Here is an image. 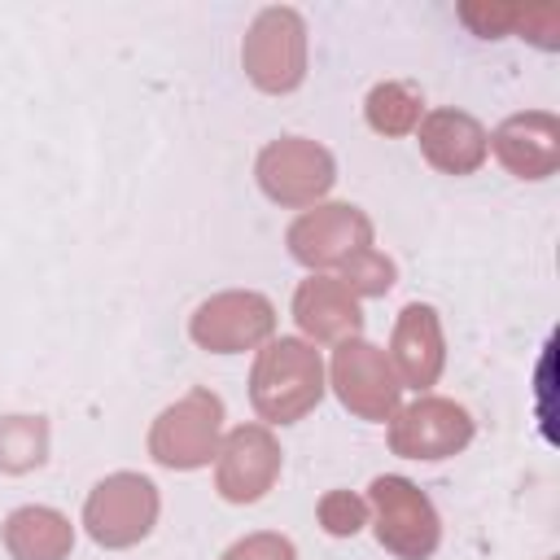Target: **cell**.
Segmentation results:
<instances>
[{
  "mask_svg": "<svg viewBox=\"0 0 560 560\" xmlns=\"http://www.w3.org/2000/svg\"><path fill=\"white\" fill-rule=\"evenodd\" d=\"M254 402L267 420H298L319 402V359L302 341H276L254 372Z\"/></svg>",
  "mask_w": 560,
  "mask_h": 560,
  "instance_id": "cell-1",
  "label": "cell"
},
{
  "mask_svg": "<svg viewBox=\"0 0 560 560\" xmlns=\"http://www.w3.org/2000/svg\"><path fill=\"white\" fill-rule=\"evenodd\" d=\"M372 499H376V512H381L376 534H381L385 547H394L407 560H420V556L433 551V542H438V516H433L429 499L411 481H402V477H376L372 481Z\"/></svg>",
  "mask_w": 560,
  "mask_h": 560,
  "instance_id": "cell-2",
  "label": "cell"
},
{
  "mask_svg": "<svg viewBox=\"0 0 560 560\" xmlns=\"http://www.w3.org/2000/svg\"><path fill=\"white\" fill-rule=\"evenodd\" d=\"M332 376H337V394L346 407L363 411V416H385L398 398V385L385 368V359L368 346V341H346L337 350V363H332Z\"/></svg>",
  "mask_w": 560,
  "mask_h": 560,
  "instance_id": "cell-3",
  "label": "cell"
},
{
  "mask_svg": "<svg viewBox=\"0 0 560 560\" xmlns=\"http://www.w3.org/2000/svg\"><path fill=\"white\" fill-rule=\"evenodd\" d=\"M153 516V486L140 477H114L96 486L88 503V525L101 542H131L136 534L149 529Z\"/></svg>",
  "mask_w": 560,
  "mask_h": 560,
  "instance_id": "cell-4",
  "label": "cell"
},
{
  "mask_svg": "<svg viewBox=\"0 0 560 560\" xmlns=\"http://www.w3.org/2000/svg\"><path fill=\"white\" fill-rule=\"evenodd\" d=\"M468 433H472V424H468V416L459 407H451V402H420V407H411L398 420L394 446L402 455H411V459H442V455L459 451L468 442Z\"/></svg>",
  "mask_w": 560,
  "mask_h": 560,
  "instance_id": "cell-5",
  "label": "cell"
},
{
  "mask_svg": "<svg viewBox=\"0 0 560 560\" xmlns=\"http://www.w3.org/2000/svg\"><path fill=\"white\" fill-rule=\"evenodd\" d=\"M271 328V306L254 293L245 298H219V302H206L192 319V337L210 350H236V346H249L258 341L262 332Z\"/></svg>",
  "mask_w": 560,
  "mask_h": 560,
  "instance_id": "cell-6",
  "label": "cell"
},
{
  "mask_svg": "<svg viewBox=\"0 0 560 560\" xmlns=\"http://www.w3.org/2000/svg\"><path fill=\"white\" fill-rule=\"evenodd\" d=\"M350 236H368V223L350 210V206H328V210H315L306 219H298V228L289 232V245L302 262H332Z\"/></svg>",
  "mask_w": 560,
  "mask_h": 560,
  "instance_id": "cell-7",
  "label": "cell"
},
{
  "mask_svg": "<svg viewBox=\"0 0 560 560\" xmlns=\"http://www.w3.org/2000/svg\"><path fill=\"white\" fill-rule=\"evenodd\" d=\"M298 324L315 337H341V332H354L359 328V311L350 302L346 289H337L332 280H306L298 289Z\"/></svg>",
  "mask_w": 560,
  "mask_h": 560,
  "instance_id": "cell-8",
  "label": "cell"
},
{
  "mask_svg": "<svg viewBox=\"0 0 560 560\" xmlns=\"http://www.w3.org/2000/svg\"><path fill=\"white\" fill-rule=\"evenodd\" d=\"M262 166H284L289 175L284 179H276L267 192H276V197H289V201H298V197H306V192H319L332 175H328V158L319 153V149H306V144H276V149H267L262 153Z\"/></svg>",
  "mask_w": 560,
  "mask_h": 560,
  "instance_id": "cell-9",
  "label": "cell"
},
{
  "mask_svg": "<svg viewBox=\"0 0 560 560\" xmlns=\"http://www.w3.org/2000/svg\"><path fill=\"white\" fill-rule=\"evenodd\" d=\"M214 429H219V416H214V420H201V424L192 429V424H179V416H175V411H166V416H162V424H158V433H153V451H158V459L179 464V468L201 464V459L210 455Z\"/></svg>",
  "mask_w": 560,
  "mask_h": 560,
  "instance_id": "cell-10",
  "label": "cell"
},
{
  "mask_svg": "<svg viewBox=\"0 0 560 560\" xmlns=\"http://www.w3.org/2000/svg\"><path fill=\"white\" fill-rule=\"evenodd\" d=\"M324 525L332 534H354L363 525V503L350 499V494H328L324 499Z\"/></svg>",
  "mask_w": 560,
  "mask_h": 560,
  "instance_id": "cell-11",
  "label": "cell"
},
{
  "mask_svg": "<svg viewBox=\"0 0 560 560\" xmlns=\"http://www.w3.org/2000/svg\"><path fill=\"white\" fill-rule=\"evenodd\" d=\"M228 560H293V547L280 538H249L228 551Z\"/></svg>",
  "mask_w": 560,
  "mask_h": 560,
  "instance_id": "cell-12",
  "label": "cell"
}]
</instances>
